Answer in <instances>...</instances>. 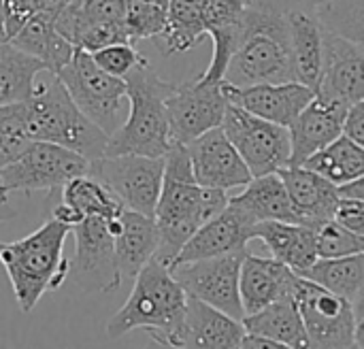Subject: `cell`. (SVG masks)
<instances>
[{"label":"cell","instance_id":"obj_1","mask_svg":"<svg viewBox=\"0 0 364 349\" xmlns=\"http://www.w3.org/2000/svg\"><path fill=\"white\" fill-rule=\"evenodd\" d=\"M228 200V192L203 188L194 177L186 145H173L164 156V181L154 213L160 237L156 258L171 269L192 235L222 213Z\"/></svg>","mask_w":364,"mask_h":349},{"label":"cell","instance_id":"obj_2","mask_svg":"<svg viewBox=\"0 0 364 349\" xmlns=\"http://www.w3.org/2000/svg\"><path fill=\"white\" fill-rule=\"evenodd\" d=\"M70 228L49 218L41 228L17 241H0V264L6 271L15 301L23 313L34 311L38 301L68 279L64 241Z\"/></svg>","mask_w":364,"mask_h":349},{"label":"cell","instance_id":"obj_3","mask_svg":"<svg viewBox=\"0 0 364 349\" xmlns=\"http://www.w3.org/2000/svg\"><path fill=\"white\" fill-rule=\"evenodd\" d=\"M186 303L188 294L171 269L158 258H151L134 277V288L124 307L107 322V337L122 339L124 335L143 328L154 341L175 348Z\"/></svg>","mask_w":364,"mask_h":349},{"label":"cell","instance_id":"obj_4","mask_svg":"<svg viewBox=\"0 0 364 349\" xmlns=\"http://www.w3.org/2000/svg\"><path fill=\"white\" fill-rule=\"evenodd\" d=\"M224 81L239 87L296 81L288 15L247 0L243 38L228 64Z\"/></svg>","mask_w":364,"mask_h":349},{"label":"cell","instance_id":"obj_5","mask_svg":"<svg viewBox=\"0 0 364 349\" xmlns=\"http://www.w3.org/2000/svg\"><path fill=\"white\" fill-rule=\"evenodd\" d=\"M126 98L128 119L109 136L105 156H149L164 158L171 143L166 98L173 92L175 83L162 79L151 64L145 60L126 77Z\"/></svg>","mask_w":364,"mask_h":349},{"label":"cell","instance_id":"obj_6","mask_svg":"<svg viewBox=\"0 0 364 349\" xmlns=\"http://www.w3.org/2000/svg\"><path fill=\"white\" fill-rule=\"evenodd\" d=\"M26 124L32 141L66 147L90 162L107 151L109 136L77 107L55 75L36 85L34 94L26 100Z\"/></svg>","mask_w":364,"mask_h":349},{"label":"cell","instance_id":"obj_7","mask_svg":"<svg viewBox=\"0 0 364 349\" xmlns=\"http://www.w3.org/2000/svg\"><path fill=\"white\" fill-rule=\"evenodd\" d=\"M75 237V256L68 260V279L85 294H111L122 286V273L115 256V235L119 218H85L70 228Z\"/></svg>","mask_w":364,"mask_h":349},{"label":"cell","instance_id":"obj_8","mask_svg":"<svg viewBox=\"0 0 364 349\" xmlns=\"http://www.w3.org/2000/svg\"><path fill=\"white\" fill-rule=\"evenodd\" d=\"M77 102V107L107 134L111 136L119 128L126 98V79L113 77L102 70L90 51L75 49L73 60L55 75Z\"/></svg>","mask_w":364,"mask_h":349},{"label":"cell","instance_id":"obj_9","mask_svg":"<svg viewBox=\"0 0 364 349\" xmlns=\"http://www.w3.org/2000/svg\"><path fill=\"white\" fill-rule=\"evenodd\" d=\"M87 175L100 181L124 209L154 218L164 181V158L136 154L102 156L90 162Z\"/></svg>","mask_w":364,"mask_h":349},{"label":"cell","instance_id":"obj_10","mask_svg":"<svg viewBox=\"0 0 364 349\" xmlns=\"http://www.w3.org/2000/svg\"><path fill=\"white\" fill-rule=\"evenodd\" d=\"M222 130L247 164L252 177L279 173L282 168L290 166L292 141L286 126L256 117L245 109L228 102Z\"/></svg>","mask_w":364,"mask_h":349},{"label":"cell","instance_id":"obj_11","mask_svg":"<svg viewBox=\"0 0 364 349\" xmlns=\"http://www.w3.org/2000/svg\"><path fill=\"white\" fill-rule=\"evenodd\" d=\"M90 160L66 147L32 141L9 166L0 168V183L6 194H34L62 190L70 179L85 175Z\"/></svg>","mask_w":364,"mask_h":349},{"label":"cell","instance_id":"obj_12","mask_svg":"<svg viewBox=\"0 0 364 349\" xmlns=\"http://www.w3.org/2000/svg\"><path fill=\"white\" fill-rule=\"evenodd\" d=\"M294 301L309 337V349H356V318L350 301L305 277L299 279Z\"/></svg>","mask_w":364,"mask_h":349},{"label":"cell","instance_id":"obj_13","mask_svg":"<svg viewBox=\"0 0 364 349\" xmlns=\"http://www.w3.org/2000/svg\"><path fill=\"white\" fill-rule=\"evenodd\" d=\"M228 98L224 94V83L203 81L200 77L175 83L166 98V115L173 145H190L205 132L222 126Z\"/></svg>","mask_w":364,"mask_h":349},{"label":"cell","instance_id":"obj_14","mask_svg":"<svg viewBox=\"0 0 364 349\" xmlns=\"http://www.w3.org/2000/svg\"><path fill=\"white\" fill-rule=\"evenodd\" d=\"M247 249L226 256L183 262L171 269L188 296L198 299L237 320H243V305L239 296V273Z\"/></svg>","mask_w":364,"mask_h":349},{"label":"cell","instance_id":"obj_15","mask_svg":"<svg viewBox=\"0 0 364 349\" xmlns=\"http://www.w3.org/2000/svg\"><path fill=\"white\" fill-rule=\"evenodd\" d=\"M186 149L192 162L194 177L203 188L230 192L243 190L254 179L222 126L194 139L190 145H186Z\"/></svg>","mask_w":364,"mask_h":349},{"label":"cell","instance_id":"obj_16","mask_svg":"<svg viewBox=\"0 0 364 349\" xmlns=\"http://www.w3.org/2000/svg\"><path fill=\"white\" fill-rule=\"evenodd\" d=\"M224 83V94L230 104L245 109L247 113L267 122L290 128L301 111L316 98V90L299 83H258V85H230Z\"/></svg>","mask_w":364,"mask_h":349},{"label":"cell","instance_id":"obj_17","mask_svg":"<svg viewBox=\"0 0 364 349\" xmlns=\"http://www.w3.org/2000/svg\"><path fill=\"white\" fill-rule=\"evenodd\" d=\"M316 94L354 104L364 100V51L324 28V64Z\"/></svg>","mask_w":364,"mask_h":349},{"label":"cell","instance_id":"obj_18","mask_svg":"<svg viewBox=\"0 0 364 349\" xmlns=\"http://www.w3.org/2000/svg\"><path fill=\"white\" fill-rule=\"evenodd\" d=\"M254 224L256 222L245 211H241L228 200L222 213L205 222L192 235V239L183 245L171 269L183 262H194V260H205V258H215V256H226L232 252L247 249V243L252 241Z\"/></svg>","mask_w":364,"mask_h":349},{"label":"cell","instance_id":"obj_19","mask_svg":"<svg viewBox=\"0 0 364 349\" xmlns=\"http://www.w3.org/2000/svg\"><path fill=\"white\" fill-rule=\"evenodd\" d=\"M348 109L350 104L346 102L316 94V98L301 111V115L288 128L292 141L290 166H303L305 160H309L314 154L339 139L343 134Z\"/></svg>","mask_w":364,"mask_h":349},{"label":"cell","instance_id":"obj_20","mask_svg":"<svg viewBox=\"0 0 364 349\" xmlns=\"http://www.w3.org/2000/svg\"><path fill=\"white\" fill-rule=\"evenodd\" d=\"M299 279L301 277L284 262L247 252L239 273V296L243 313L252 316L282 299L294 296Z\"/></svg>","mask_w":364,"mask_h":349},{"label":"cell","instance_id":"obj_21","mask_svg":"<svg viewBox=\"0 0 364 349\" xmlns=\"http://www.w3.org/2000/svg\"><path fill=\"white\" fill-rule=\"evenodd\" d=\"M247 335L237 320L198 299L188 296L183 322L175 341L177 349H237Z\"/></svg>","mask_w":364,"mask_h":349},{"label":"cell","instance_id":"obj_22","mask_svg":"<svg viewBox=\"0 0 364 349\" xmlns=\"http://www.w3.org/2000/svg\"><path fill=\"white\" fill-rule=\"evenodd\" d=\"M279 177L286 186L296 224L316 230L333 220L341 198L335 183L305 166H286L279 171Z\"/></svg>","mask_w":364,"mask_h":349},{"label":"cell","instance_id":"obj_23","mask_svg":"<svg viewBox=\"0 0 364 349\" xmlns=\"http://www.w3.org/2000/svg\"><path fill=\"white\" fill-rule=\"evenodd\" d=\"M252 239L264 243L271 258L284 262L299 277H303L320 258L316 247V230L292 222H256Z\"/></svg>","mask_w":364,"mask_h":349},{"label":"cell","instance_id":"obj_24","mask_svg":"<svg viewBox=\"0 0 364 349\" xmlns=\"http://www.w3.org/2000/svg\"><path fill=\"white\" fill-rule=\"evenodd\" d=\"M286 15L290 28L294 79L311 90H318L324 64V26L318 15H311L303 9H292Z\"/></svg>","mask_w":364,"mask_h":349},{"label":"cell","instance_id":"obj_25","mask_svg":"<svg viewBox=\"0 0 364 349\" xmlns=\"http://www.w3.org/2000/svg\"><path fill=\"white\" fill-rule=\"evenodd\" d=\"M160 237L151 215L124 209L119 215V232L115 235V256L122 279H134L139 271L158 254Z\"/></svg>","mask_w":364,"mask_h":349},{"label":"cell","instance_id":"obj_26","mask_svg":"<svg viewBox=\"0 0 364 349\" xmlns=\"http://www.w3.org/2000/svg\"><path fill=\"white\" fill-rule=\"evenodd\" d=\"M9 43L21 49L23 53L41 60L45 64V70H49L51 75H58L73 60L77 49L58 32L55 17L38 11L21 26V30Z\"/></svg>","mask_w":364,"mask_h":349},{"label":"cell","instance_id":"obj_27","mask_svg":"<svg viewBox=\"0 0 364 349\" xmlns=\"http://www.w3.org/2000/svg\"><path fill=\"white\" fill-rule=\"evenodd\" d=\"M243 326L247 335L264 337L294 349H309V337L294 296L282 299L258 313L245 316Z\"/></svg>","mask_w":364,"mask_h":349},{"label":"cell","instance_id":"obj_28","mask_svg":"<svg viewBox=\"0 0 364 349\" xmlns=\"http://www.w3.org/2000/svg\"><path fill=\"white\" fill-rule=\"evenodd\" d=\"M230 203L245 211L254 222H292L296 224L290 198L279 173L254 177L241 194L230 196Z\"/></svg>","mask_w":364,"mask_h":349},{"label":"cell","instance_id":"obj_29","mask_svg":"<svg viewBox=\"0 0 364 349\" xmlns=\"http://www.w3.org/2000/svg\"><path fill=\"white\" fill-rule=\"evenodd\" d=\"M205 34L203 0H171L166 28L154 43L164 55H177L196 47Z\"/></svg>","mask_w":364,"mask_h":349},{"label":"cell","instance_id":"obj_30","mask_svg":"<svg viewBox=\"0 0 364 349\" xmlns=\"http://www.w3.org/2000/svg\"><path fill=\"white\" fill-rule=\"evenodd\" d=\"M45 70V64L9 41L0 43V107L13 102H26L34 94V79Z\"/></svg>","mask_w":364,"mask_h":349},{"label":"cell","instance_id":"obj_31","mask_svg":"<svg viewBox=\"0 0 364 349\" xmlns=\"http://www.w3.org/2000/svg\"><path fill=\"white\" fill-rule=\"evenodd\" d=\"M303 166L341 188L364 175V149L350 136L341 134L331 145H326L309 160H305Z\"/></svg>","mask_w":364,"mask_h":349},{"label":"cell","instance_id":"obj_32","mask_svg":"<svg viewBox=\"0 0 364 349\" xmlns=\"http://www.w3.org/2000/svg\"><path fill=\"white\" fill-rule=\"evenodd\" d=\"M303 277L352 303L364 286V252L343 258L318 260Z\"/></svg>","mask_w":364,"mask_h":349},{"label":"cell","instance_id":"obj_33","mask_svg":"<svg viewBox=\"0 0 364 349\" xmlns=\"http://www.w3.org/2000/svg\"><path fill=\"white\" fill-rule=\"evenodd\" d=\"M62 203L85 218L117 220L124 213V205L92 175H79L62 188Z\"/></svg>","mask_w":364,"mask_h":349},{"label":"cell","instance_id":"obj_34","mask_svg":"<svg viewBox=\"0 0 364 349\" xmlns=\"http://www.w3.org/2000/svg\"><path fill=\"white\" fill-rule=\"evenodd\" d=\"M322 26L352 41L364 51V0H331L316 4Z\"/></svg>","mask_w":364,"mask_h":349},{"label":"cell","instance_id":"obj_35","mask_svg":"<svg viewBox=\"0 0 364 349\" xmlns=\"http://www.w3.org/2000/svg\"><path fill=\"white\" fill-rule=\"evenodd\" d=\"M171 0H124V26L130 43L156 38L166 28Z\"/></svg>","mask_w":364,"mask_h":349},{"label":"cell","instance_id":"obj_36","mask_svg":"<svg viewBox=\"0 0 364 349\" xmlns=\"http://www.w3.org/2000/svg\"><path fill=\"white\" fill-rule=\"evenodd\" d=\"M32 143L26 124V102L0 107V168L13 164Z\"/></svg>","mask_w":364,"mask_h":349},{"label":"cell","instance_id":"obj_37","mask_svg":"<svg viewBox=\"0 0 364 349\" xmlns=\"http://www.w3.org/2000/svg\"><path fill=\"white\" fill-rule=\"evenodd\" d=\"M316 247H318L320 260L343 258V256H354V254L364 252V239L352 235L348 228L331 220L322 224L320 228H316Z\"/></svg>","mask_w":364,"mask_h":349},{"label":"cell","instance_id":"obj_38","mask_svg":"<svg viewBox=\"0 0 364 349\" xmlns=\"http://www.w3.org/2000/svg\"><path fill=\"white\" fill-rule=\"evenodd\" d=\"M92 58L102 70H107L113 77H122V79L147 60L130 43H115V45L102 47V49L94 51Z\"/></svg>","mask_w":364,"mask_h":349},{"label":"cell","instance_id":"obj_39","mask_svg":"<svg viewBox=\"0 0 364 349\" xmlns=\"http://www.w3.org/2000/svg\"><path fill=\"white\" fill-rule=\"evenodd\" d=\"M333 220L337 224H341L343 228H348L352 235L364 239V200L341 196L337 203Z\"/></svg>","mask_w":364,"mask_h":349},{"label":"cell","instance_id":"obj_40","mask_svg":"<svg viewBox=\"0 0 364 349\" xmlns=\"http://www.w3.org/2000/svg\"><path fill=\"white\" fill-rule=\"evenodd\" d=\"M2 13L6 41H11L21 30V26L36 13V6L34 0H2Z\"/></svg>","mask_w":364,"mask_h":349},{"label":"cell","instance_id":"obj_41","mask_svg":"<svg viewBox=\"0 0 364 349\" xmlns=\"http://www.w3.org/2000/svg\"><path fill=\"white\" fill-rule=\"evenodd\" d=\"M343 134L350 136L356 145H360L364 149V100L350 104L346 124H343Z\"/></svg>","mask_w":364,"mask_h":349},{"label":"cell","instance_id":"obj_42","mask_svg":"<svg viewBox=\"0 0 364 349\" xmlns=\"http://www.w3.org/2000/svg\"><path fill=\"white\" fill-rule=\"evenodd\" d=\"M237 349H294L290 345H284V343H277V341H271V339H264V337H256V335H245L243 341L239 343Z\"/></svg>","mask_w":364,"mask_h":349},{"label":"cell","instance_id":"obj_43","mask_svg":"<svg viewBox=\"0 0 364 349\" xmlns=\"http://www.w3.org/2000/svg\"><path fill=\"white\" fill-rule=\"evenodd\" d=\"M339 194L341 196H350V198L364 200V175L358 177V179H354V181H350V183H346V186H341L339 188Z\"/></svg>","mask_w":364,"mask_h":349},{"label":"cell","instance_id":"obj_44","mask_svg":"<svg viewBox=\"0 0 364 349\" xmlns=\"http://www.w3.org/2000/svg\"><path fill=\"white\" fill-rule=\"evenodd\" d=\"M66 2L68 0H34V6H36L38 13H47V15L55 17L64 9Z\"/></svg>","mask_w":364,"mask_h":349},{"label":"cell","instance_id":"obj_45","mask_svg":"<svg viewBox=\"0 0 364 349\" xmlns=\"http://www.w3.org/2000/svg\"><path fill=\"white\" fill-rule=\"evenodd\" d=\"M15 215H17V211L11 207V203H9V194L2 190V183H0V224H2V222L13 220Z\"/></svg>","mask_w":364,"mask_h":349},{"label":"cell","instance_id":"obj_46","mask_svg":"<svg viewBox=\"0 0 364 349\" xmlns=\"http://www.w3.org/2000/svg\"><path fill=\"white\" fill-rule=\"evenodd\" d=\"M352 309H354V318H356V322L364 320V286H363V290L358 292V296L352 301Z\"/></svg>","mask_w":364,"mask_h":349},{"label":"cell","instance_id":"obj_47","mask_svg":"<svg viewBox=\"0 0 364 349\" xmlns=\"http://www.w3.org/2000/svg\"><path fill=\"white\" fill-rule=\"evenodd\" d=\"M354 345L358 349H364V320L356 322V328H354Z\"/></svg>","mask_w":364,"mask_h":349},{"label":"cell","instance_id":"obj_48","mask_svg":"<svg viewBox=\"0 0 364 349\" xmlns=\"http://www.w3.org/2000/svg\"><path fill=\"white\" fill-rule=\"evenodd\" d=\"M6 41V32H4V13H2V0H0V43Z\"/></svg>","mask_w":364,"mask_h":349},{"label":"cell","instance_id":"obj_49","mask_svg":"<svg viewBox=\"0 0 364 349\" xmlns=\"http://www.w3.org/2000/svg\"><path fill=\"white\" fill-rule=\"evenodd\" d=\"M145 349H177V348H173V345H166V343H160V341H154V339H151V343H149Z\"/></svg>","mask_w":364,"mask_h":349},{"label":"cell","instance_id":"obj_50","mask_svg":"<svg viewBox=\"0 0 364 349\" xmlns=\"http://www.w3.org/2000/svg\"><path fill=\"white\" fill-rule=\"evenodd\" d=\"M324 2H331V0H316V4H324Z\"/></svg>","mask_w":364,"mask_h":349},{"label":"cell","instance_id":"obj_51","mask_svg":"<svg viewBox=\"0 0 364 349\" xmlns=\"http://www.w3.org/2000/svg\"><path fill=\"white\" fill-rule=\"evenodd\" d=\"M309 2H314V4H316V0H309Z\"/></svg>","mask_w":364,"mask_h":349},{"label":"cell","instance_id":"obj_52","mask_svg":"<svg viewBox=\"0 0 364 349\" xmlns=\"http://www.w3.org/2000/svg\"><path fill=\"white\" fill-rule=\"evenodd\" d=\"M356 349H358V348H356Z\"/></svg>","mask_w":364,"mask_h":349}]
</instances>
